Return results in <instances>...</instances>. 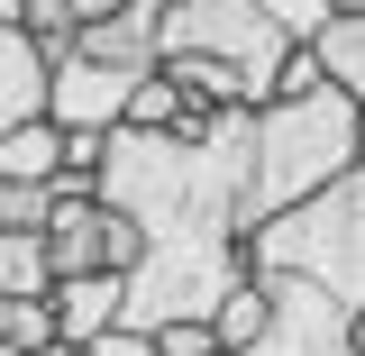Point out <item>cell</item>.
<instances>
[{
    "mask_svg": "<svg viewBox=\"0 0 365 356\" xmlns=\"http://www.w3.org/2000/svg\"><path fill=\"white\" fill-rule=\"evenodd\" d=\"M356 165V101L338 83L302 91V101H256L247 110V183H237V238L247 228L302 210L311 192Z\"/></svg>",
    "mask_w": 365,
    "mask_h": 356,
    "instance_id": "obj_1",
    "label": "cell"
},
{
    "mask_svg": "<svg viewBox=\"0 0 365 356\" xmlns=\"http://www.w3.org/2000/svg\"><path fill=\"white\" fill-rule=\"evenodd\" d=\"M247 274H265V283H319L338 311H365V165H347L302 210L247 228Z\"/></svg>",
    "mask_w": 365,
    "mask_h": 356,
    "instance_id": "obj_2",
    "label": "cell"
},
{
    "mask_svg": "<svg viewBox=\"0 0 365 356\" xmlns=\"http://www.w3.org/2000/svg\"><path fill=\"white\" fill-rule=\"evenodd\" d=\"M283 55H292V37L256 0H165V19H155V64H220V73H237L247 110L274 101Z\"/></svg>",
    "mask_w": 365,
    "mask_h": 356,
    "instance_id": "obj_3",
    "label": "cell"
},
{
    "mask_svg": "<svg viewBox=\"0 0 365 356\" xmlns=\"http://www.w3.org/2000/svg\"><path fill=\"white\" fill-rule=\"evenodd\" d=\"M46 256H55V283H73V274H119L128 283L137 256H146V228L128 210H110L101 192H83V201L46 192Z\"/></svg>",
    "mask_w": 365,
    "mask_h": 356,
    "instance_id": "obj_4",
    "label": "cell"
},
{
    "mask_svg": "<svg viewBox=\"0 0 365 356\" xmlns=\"http://www.w3.org/2000/svg\"><path fill=\"white\" fill-rule=\"evenodd\" d=\"M128 91H137V73H119V64L55 55V73H46V128L55 137H110L128 119Z\"/></svg>",
    "mask_w": 365,
    "mask_h": 356,
    "instance_id": "obj_5",
    "label": "cell"
},
{
    "mask_svg": "<svg viewBox=\"0 0 365 356\" xmlns=\"http://www.w3.org/2000/svg\"><path fill=\"white\" fill-rule=\"evenodd\" d=\"M265 283V274H256ZM247 356H356L347 347V311L319 293V283H274V329Z\"/></svg>",
    "mask_w": 365,
    "mask_h": 356,
    "instance_id": "obj_6",
    "label": "cell"
},
{
    "mask_svg": "<svg viewBox=\"0 0 365 356\" xmlns=\"http://www.w3.org/2000/svg\"><path fill=\"white\" fill-rule=\"evenodd\" d=\"M46 311H55V338L64 347H91V338H110L128 320V283L119 274H73V283L46 293Z\"/></svg>",
    "mask_w": 365,
    "mask_h": 356,
    "instance_id": "obj_7",
    "label": "cell"
},
{
    "mask_svg": "<svg viewBox=\"0 0 365 356\" xmlns=\"http://www.w3.org/2000/svg\"><path fill=\"white\" fill-rule=\"evenodd\" d=\"M46 73H55L46 46L28 37V28H0V137L46 119Z\"/></svg>",
    "mask_w": 365,
    "mask_h": 356,
    "instance_id": "obj_8",
    "label": "cell"
},
{
    "mask_svg": "<svg viewBox=\"0 0 365 356\" xmlns=\"http://www.w3.org/2000/svg\"><path fill=\"white\" fill-rule=\"evenodd\" d=\"M155 0H128L119 19H91V28H73V55H91V64H119V73H155Z\"/></svg>",
    "mask_w": 365,
    "mask_h": 356,
    "instance_id": "obj_9",
    "label": "cell"
},
{
    "mask_svg": "<svg viewBox=\"0 0 365 356\" xmlns=\"http://www.w3.org/2000/svg\"><path fill=\"white\" fill-rule=\"evenodd\" d=\"M46 293H55L46 228H0V302H46Z\"/></svg>",
    "mask_w": 365,
    "mask_h": 356,
    "instance_id": "obj_10",
    "label": "cell"
},
{
    "mask_svg": "<svg viewBox=\"0 0 365 356\" xmlns=\"http://www.w3.org/2000/svg\"><path fill=\"white\" fill-rule=\"evenodd\" d=\"M274 329V283H237V293H220V311H210V338H220V356H247L256 338Z\"/></svg>",
    "mask_w": 365,
    "mask_h": 356,
    "instance_id": "obj_11",
    "label": "cell"
},
{
    "mask_svg": "<svg viewBox=\"0 0 365 356\" xmlns=\"http://www.w3.org/2000/svg\"><path fill=\"white\" fill-rule=\"evenodd\" d=\"M311 55H319V73H329V83H338V91H347V101L365 110V9L329 19V28L311 37Z\"/></svg>",
    "mask_w": 365,
    "mask_h": 356,
    "instance_id": "obj_12",
    "label": "cell"
},
{
    "mask_svg": "<svg viewBox=\"0 0 365 356\" xmlns=\"http://www.w3.org/2000/svg\"><path fill=\"white\" fill-rule=\"evenodd\" d=\"M0 347H9V356L55 347V311H46V302H0Z\"/></svg>",
    "mask_w": 365,
    "mask_h": 356,
    "instance_id": "obj_13",
    "label": "cell"
},
{
    "mask_svg": "<svg viewBox=\"0 0 365 356\" xmlns=\"http://www.w3.org/2000/svg\"><path fill=\"white\" fill-rule=\"evenodd\" d=\"M19 28L46 46V64H55V55H73V0H19Z\"/></svg>",
    "mask_w": 365,
    "mask_h": 356,
    "instance_id": "obj_14",
    "label": "cell"
},
{
    "mask_svg": "<svg viewBox=\"0 0 365 356\" xmlns=\"http://www.w3.org/2000/svg\"><path fill=\"white\" fill-rule=\"evenodd\" d=\"M256 9H265L274 28H283V37L292 46H311L319 28H329V19H338V9H329V0H256Z\"/></svg>",
    "mask_w": 365,
    "mask_h": 356,
    "instance_id": "obj_15",
    "label": "cell"
},
{
    "mask_svg": "<svg viewBox=\"0 0 365 356\" xmlns=\"http://www.w3.org/2000/svg\"><path fill=\"white\" fill-rule=\"evenodd\" d=\"M146 338H155V356H220L210 320H165V329H146Z\"/></svg>",
    "mask_w": 365,
    "mask_h": 356,
    "instance_id": "obj_16",
    "label": "cell"
},
{
    "mask_svg": "<svg viewBox=\"0 0 365 356\" xmlns=\"http://www.w3.org/2000/svg\"><path fill=\"white\" fill-rule=\"evenodd\" d=\"M319 83H329V73H319V55H311V46H292V55L274 64V101H302V91H319Z\"/></svg>",
    "mask_w": 365,
    "mask_h": 356,
    "instance_id": "obj_17",
    "label": "cell"
},
{
    "mask_svg": "<svg viewBox=\"0 0 365 356\" xmlns=\"http://www.w3.org/2000/svg\"><path fill=\"white\" fill-rule=\"evenodd\" d=\"M91 356H155V338H137V329H110V338H91Z\"/></svg>",
    "mask_w": 365,
    "mask_h": 356,
    "instance_id": "obj_18",
    "label": "cell"
},
{
    "mask_svg": "<svg viewBox=\"0 0 365 356\" xmlns=\"http://www.w3.org/2000/svg\"><path fill=\"white\" fill-rule=\"evenodd\" d=\"M128 0H73V28H91V19H119Z\"/></svg>",
    "mask_w": 365,
    "mask_h": 356,
    "instance_id": "obj_19",
    "label": "cell"
},
{
    "mask_svg": "<svg viewBox=\"0 0 365 356\" xmlns=\"http://www.w3.org/2000/svg\"><path fill=\"white\" fill-rule=\"evenodd\" d=\"M347 347H356V356H365V311H347Z\"/></svg>",
    "mask_w": 365,
    "mask_h": 356,
    "instance_id": "obj_20",
    "label": "cell"
},
{
    "mask_svg": "<svg viewBox=\"0 0 365 356\" xmlns=\"http://www.w3.org/2000/svg\"><path fill=\"white\" fill-rule=\"evenodd\" d=\"M37 356H91V347H64V338H55V347H37Z\"/></svg>",
    "mask_w": 365,
    "mask_h": 356,
    "instance_id": "obj_21",
    "label": "cell"
},
{
    "mask_svg": "<svg viewBox=\"0 0 365 356\" xmlns=\"http://www.w3.org/2000/svg\"><path fill=\"white\" fill-rule=\"evenodd\" d=\"M356 165H365V110H356Z\"/></svg>",
    "mask_w": 365,
    "mask_h": 356,
    "instance_id": "obj_22",
    "label": "cell"
},
{
    "mask_svg": "<svg viewBox=\"0 0 365 356\" xmlns=\"http://www.w3.org/2000/svg\"><path fill=\"white\" fill-rule=\"evenodd\" d=\"M329 9H338V19H347V9H365V0H329Z\"/></svg>",
    "mask_w": 365,
    "mask_h": 356,
    "instance_id": "obj_23",
    "label": "cell"
},
{
    "mask_svg": "<svg viewBox=\"0 0 365 356\" xmlns=\"http://www.w3.org/2000/svg\"><path fill=\"white\" fill-rule=\"evenodd\" d=\"M155 9H165V0H155Z\"/></svg>",
    "mask_w": 365,
    "mask_h": 356,
    "instance_id": "obj_24",
    "label": "cell"
},
{
    "mask_svg": "<svg viewBox=\"0 0 365 356\" xmlns=\"http://www.w3.org/2000/svg\"><path fill=\"white\" fill-rule=\"evenodd\" d=\"M0 356H9V347H0Z\"/></svg>",
    "mask_w": 365,
    "mask_h": 356,
    "instance_id": "obj_25",
    "label": "cell"
}]
</instances>
